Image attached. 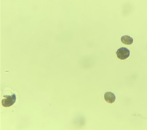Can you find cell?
I'll return each instance as SVG.
<instances>
[{
    "label": "cell",
    "instance_id": "obj_1",
    "mask_svg": "<svg viewBox=\"0 0 147 130\" xmlns=\"http://www.w3.org/2000/svg\"><path fill=\"white\" fill-rule=\"evenodd\" d=\"M5 99H2V104L3 107H9L13 105L16 102V95L13 94L11 95H4Z\"/></svg>",
    "mask_w": 147,
    "mask_h": 130
},
{
    "label": "cell",
    "instance_id": "obj_2",
    "mask_svg": "<svg viewBox=\"0 0 147 130\" xmlns=\"http://www.w3.org/2000/svg\"><path fill=\"white\" fill-rule=\"evenodd\" d=\"M130 53L129 50L127 48L122 47L117 50L116 54L118 59L121 60H124L129 57Z\"/></svg>",
    "mask_w": 147,
    "mask_h": 130
},
{
    "label": "cell",
    "instance_id": "obj_4",
    "mask_svg": "<svg viewBox=\"0 0 147 130\" xmlns=\"http://www.w3.org/2000/svg\"><path fill=\"white\" fill-rule=\"evenodd\" d=\"M121 40L122 43L127 45H131L133 43V39L127 35L123 36L121 39Z\"/></svg>",
    "mask_w": 147,
    "mask_h": 130
},
{
    "label": "cell",
    "instance_id": "obj_3",
    "mask_svg": "<svg viewBox=\"0 0 147 130\" xmlns=\"http://www.w3.org/2000/svg\"><path fill=\"white\" fill-rule=\"evenodd\" d=\"M104 99L107 102L111 104L115 101L116 96L112 92H108L105 93Z\"/></svg>",
    "mask_w": 147,
    "mask_h": 130
}]
</instances>
